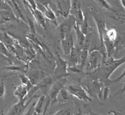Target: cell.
<instances>
[{
	"instance_id": "cell-2",
	"label": "cell",
	"mask_w": 125,
	"mask_h": 115,
	"mask_svg": "<svg viewBox=\"0 0 125 115\" xmlns=\"http://www.w3.org/2000/svg\"><path fill=\"white\" fill-rule=\"evenodd\" d=\"M55 67L54 69V76L58 79L63 78L68 76V65L65 60H63L58 53H56V58L55 60Z\"/></svg>"
},
{
	"instance_id": "cell-36",
	"label": "cell",
	"mask_w": 125,
	"mask_h": 115,
	"mask_svg": "<svg viewBox=\"0 0 125 115\" xmlns=\"http://www.w3.org/2000/svg\"><path fill=\"white\" fill-rule=\"evenodd\" d=\"M36 105V102L32 103L31 105L29 107L28 109L23 115H32L35 112V108Z\"/></svg>"
},
{
	"instance_id": "cell-16",
	"label": "cell",
	"mask_w": 125,
	"mask_h": 115,
	"mask_svg": "<svg viewBox=\"0 0 125 115\" xmlns=\"http://www.w3.org/2000/svg\"><path fill=\"white\" fill-rule=\"evenodd\" d=\"M7 2L9 5H10L11 10H12L17 18L19 20V19H21L25 22H26V19L23 15V13H22V11L21 10L19 6L17 3V2L15 1H8Z\"/></svg>"
},
{
	"instance_id": "cell-10",
	"label": "cell",
	"mask_w": 125,
	"mask_h": 115,
	"mask_svg": "<svg viewBox=\"0 0 125 115\" xmlns=\"http://www.w3.org/2000/svg\"><path fill=\"white\" fill-rule=\"evenodd\" d=\"M58 14H60L62 16L67 18L70 16L71 10V1L68 0H61V1H53Z\"/></svg>"
},
{
	"instance_id": "cell-17",
	"label": "cell",
	"mask_w": 125,
	"mask_h": 115,
	"mask_svg": "<svg viewBox=\"0 0 125 115\" xmlns=\"http://www.w3.org/2000/svg\"><path fill=\"white\" fill-rule=\"evenodd\" d=\"M28 92L29 91L27 87L25 85L21 84L17 87L14 94L17 97L19 101H22L27 97Z\"/></svg>"
},
{
	"instance_id": "cell-9",
	"label": "cell",
	"mask_w": 125,
	"mask_h": 115,
	"mask_svg": "<svg viewBox=\"0 0 125 115\" xmlns=\"http://www.w3.org/2000/svg\"><path fill=\"white\" fill-rule=\"evenodd\" d=\"M103 85L99 80L95 79L92 81L88 85L86 91L92 96H94L97 99L101 100L103 97Z\"/></svg>"
},
{
	"instance_id": "cell-38",
	"label": "cell",
	"mask_w": 125,
	"mask_h": 115,
	"mask_svg": "<svg viewBox=\"0 0 125 115\" xmlns=\"http://www.w3.org/2000/svg\"><path fill=\"white\" fill-rule=\"evenodd\" d=\"M5 93V84L3 82H1V84H0V95H1V100L4 98Z\"/></svg>"
},
{
	"instance_id": "cell-30",
	"label": "cell",
	"mask_w": 125,
	"mask_h": 115,
	"mask_svg": "<svg viewBox=\"0 0 125 115\" xmlns=\"http://www.w3.org/2000/svg\"><path fill=\"white\" fill-rule=\"evenodd\" d=\"M0 51H1V54L3 55H4L5 57L8 58V59H9L10 60H12L13 55L8 51V50L7 49V48H6L5 45L2 42L0 43Z\"/></svg>"
},
{
	"instance_id": "cell-39",
	"label": "cell",
	"mask_w": 125,
	"mask_h": 115,
	"mask_svg": "<svg viewBox=\"0 0 125 115\" xmlns=\"http://www.w3.org/2000/svg\"><path fill=\"white\" fill-rule=\"evenodd\" d=\"M50 104H51V100H50V98L48 96V98L46 99V100L45 105H44V108L42 113V115H47V111Z\"/></svg>"
},
{
	"instance_id": "cell-43",
	"label": "cell",
	"mask_w": 125,
	"mask_h": 115,
	"mask_svg": "<svg viewBox=\"0 0 125 115\" xmlns=\"http://www.w3.org/2000/svg\"><path fill=\"white\" fill-rule=\"evenodd\" d=\"M69 69L71 72H75V73H80L82 72V69L80 68H77L75 67H70Z\"/></svg>"
},
{
	"instance_id": "cell-22",
	"label": "cell",
	"mask_w": 125,
	"mask_h": 115,
	"mask_svg": "<svg viewBox=\"0 0 125 115\" xmlns=\"http://www.w3.org/2000/svg\"><path fill=\"white\" fill-rule=\"evenodd\" d=\"M46 100V95L45 94H42L40 98L38 99L37 102L36 104L35 108V112L38 114L41 115L43 113V110H44V102H45Z\"/></svg>"
},
{
	"instance_id": "cell-5",
	"label": "cell",
	"mask_w": 125,
	"mask_h": 115,
	"mask_svg": "<svg viewBox=\"0 0 125 115\" xmlns=\"http://www.w3.org/2000/svg\"><path fill=\"white\" fill-rule=\"evenodd\" d=\"M102 61H103V55L98 49L94 50L89 52V69L91 70L97 69L101 66Z\"/></svg>"
},
{
	"instance_id": "cell-25",
	"label": "cell",
	"mask_w": 125,
	"mask_h": 115,
	"mask_svg": "<svg viewBox=\"0 0 125 115\" xmlns=\"http://www.w3.org/2000/svg\"><path fill=\"white\" fill-rule=\"evenodd\" d=\"M104 37H105L109 41H111V42H114L115 43V41L118 37L117 31L114 28L108 29L105 34L104 35Z\"/></svg>"
},
{
	"instance_id": "cell-32",
	"label": "cell",
	"mask_w": 125,
	"mask_h": 115,
	"mask_svg": "<svg viewBox=\"0 0 125 115\" xmlns=\"http://www.w3.org/2000/svg\"><path fill=\"white\" fill-rule=\"evenodd\" d=\"M3 69L9 70L12 72H25V70L22 68L21 67L15 65H10L9 66H6L3 68Z\"/></svg>"
},
{
	"instance_id": "cell-1",
	"label": "cell",
	"mask_w": 125,
	"mask_h": 115,
	"mask_svg": "<svg viewBox=\"0 0 125 115\" xmlns=\"http://www.w3.org/2000/svg\"><path fill=\"white\" fill-rule=\"evenodd\" d=\"M103 71L105 77L110 80V77L118 68L125 63V55L119 59H115L114 57H110L103 63Z\"/></svg>"
},
{
	"instance_id": "cell-6",
	"label": "cell",
	"mask_w": 125,
	"mask_h": 115,
	"mask_svg": "<svg viewBox=\"0 0 125 115\" xmlns=\"http://www.w3.org/2000/svg\"><path fill=\"white\" fill-rule=\"evenodd\" d=\"M56 81L50 87L49 90V97L51 100V105H54L55 103L58 102V96L59 93L62 89H63L64 86V81L65 79L61 78Z\"/></svg>"
},
{
	"instance_id": "cell-14",
	"label": "cell",
	"mask_w": 125,
	"mask_h": 115,
	"mask_svg": "<svg viewBox=\"0 0 125 115\" xmlns=\"http://www.w3.org/2000/svg\"><path fill=\"white\" fill-rule=\"evenodd\" d=\"M1 23L8 22H19V20L17 18L12 10L10 9L1 10Z\"/></svg>"
},
{
	"instance_id": "cell-47",
	"label": "cell",
	"mask_w": 125,
	"mask_h": 115,
	"mask_svg": "<svg viewBox=\"0 0 125 115\" xmlns=\"http://www.w3.org/2000/svg\"><path fill=\"white\" fill-rule=\"evenodd\" d=\"M32 115H38V114L36 113V112H35H35L34 113V114H32Z\"/></svg>"
},
{
	"instance_id": "cell-31",
	"label": "cell",
	"mask_w": 125,
	"mask_h": 115,
	"mask_svg": "<svg viewBox=\"0 0 125 115\" xmlns=\"http://www.w3.org/2000/svg\"><path fill=\"white\" fill-rule=\"evenodd\" d=\"M70 95L71 94L70 93V92L68 91V90H64V89H62L61 91H60V92L59 93L58 96L61 97V102H65L67 101L68 100H69L70 98Z\"/></svg>"
},
{
	"instance_id": "cell-4",
	"label": "cell",
	"mask_w": 125,
	"mask_h": 115,
	"mask_svg": "<svg viewBox=\"0 0 125 115\" xmlns=\"http://www.w3.org/2000/svg\"><path fill=\"white\" fill-rule=\"evenodd\" d=\"M68 90L71 95L85 102H92V99L87 92L81 85H69Z\"/></svg>"
},
{
	"instance_id": "cell-45",
	"label": "cell",
	"mask_w": 125,
	"mask_h": 115,
	"mask_svg": "<svg viewBox=\"0 0 125 115\" xmlns=\"http://www.w3.org/2000/svg\"><path fill=\"white\" fill-rule=\"evenodd\" d=\"M74 115H83V113H82L81 109H80V108H79L78 111H77V113H76Z\"/></svg>"
},
{
	"instance_id": "cell-33",
	"label": "cell",
	"mask_w": 125,
	"mask_h": 115,
	"mask_svg": "<svg viewBox=\"0 0 125 115\" xmlns=\"http://www.w3.org/2000/svg\"><path fill=\"white\" fill-rule=\"evenodd\" d=\"M80 29H81L82 31L86 36L88 34V22H87V18H86V17H85L84 21H83V22L82 23V24L80 25Z\"/></svg>"
},
{
	"instance_id": "cell-12",
	"label": "cell",
	"mask_w": 125,
	"mask_h": 115,
	"mask_svg": "<svg viewBox=\"0 0 125 115\" xmlns=\"http://www.w3.org/2000/svg\"><path fill=\"white\" fill-rule=\"evenodd\" d=\"M61 46L65 55H69L74 45V41L72 33H69L64 39L61 40Z\"/></svg>"
},
{
	"instance_id": "cell-19",
	"label": "cell",
	"mask_w": 125,
	"mask_h": 115,
	"mask_svg": "<svg viewBox=\"0 0 125 115\" xmlns=\"http://www.w3.org/2000/svg\"><path fill=\"white\" fill-rule=\"evenodd\" d=\"M80 53H81V50L79 49L78 47L74 46L69 54L70 61L75 63L76 65L77 64L79 65Z\"/></svg>"
},
{
	"instance_id": "cell-11",
	"label": "cell",
	"mask_w": 125,
	"mask_h": 115,
	"mask_svg": "<svg viewBox=\"0 0 125 115\" xmlns=\"http://www.w3.org/2000/svg\"><path fill=\"white\" fill-rule=\"evenodd\" d=\"M23 3L25 6V7L28 8L31 11L32 16L34 17L36 21L39 25H40L44 30H46V18L44 16V14L42 13L38 9H36L35 10L32 9V8L27 3H26V1H23Z\"/></svg>"
},
{
	"instance_id": "cell-8",
	"label": "cell",
	"mask_w": 125,
	"mask_h": 115,
	"mask_svg": "<svg viewBox=\"0 0 125 115\" xmlns=\"http://www.w3.org/2000/svg\"><path fill=\"white\" fill-rule=\"evenodd\" d=\"M35 98V96L29 99L28 97H27L22 101H18L17 104L12 106L7 115H22L26 107Z\"/></svg>"
},
{
	"instance_id": "cell-23",
	"label": "cell",
	"mask_w": 125,
	"mask_h": 115,
	"mask_svg": "<svg viewBox=\"0 0 125 115\" xmlns=\"http://www.w3.org/2000/svg\"><path fill=\"white\" fill-rule=\"evenodd\" d=\"M1 42L4 44H6V45L13 46L16 42V41L9 34L4 31L3 33L1 35Z\"/></svg>"
},
{
	"instance_id": "cell-21",
	"label": "cell",
	"mask_w": 125,
	"mask_h": 115,
	"mask_svg": "<svg viewBox=\"0 0 125 115\" xmlns=\"http://www.w3.org/2000/svg\"><path fill=\"white\" fill-rule=\"evenodd\" d=\"M44 15L45 16V18L48 19L53 24H54L56 26H58L56 14L52 10V9L50 8V7L46 9V10L45 12V13H44Z\"/></svg>"
},
{
	"instance_id": "cell-44",
	"label": "cell",
	"mask_w": 125,
	"mask_h": 115,
	"mask_svg": "<svg viewBox=\"0 0 125 115\" xmlns=\"http://www.w3.org/2000/svg\"><path fill=\"white\" fill-rule=\"evenodd\" d=\"M120 3L122 6V7H123L124 9L125 10V0H124V1H120Z\"/></svg>"
},
{
	"instance_id": "cell-13",
	"label": "cell",
	"mask_w": 125,
	"mask_h": 115,
	"mask_svg": "<svg viewBox=\"0 0 125 115\" xmlns=\"http://www.w3.org/2000/svg\"><path fill=\"white\" fill-rule=\"evenodd\" d=\"M29 79L34 86L37 85L45 77V73L40 70H31L29 72L27 75Z\"/></svg>"
},
{
	"instance_id": "cell-20",
	"label": "cell",
	"mask_w": 125,
	"mask_h": 115,
	"mask_svg": "<svg viewBox=\"0 0 125 115\" xmlns=\"http://www.w3.org/2000/svg\"><path fill=\"white\" fill-rule=\"evenodd\" d=\"M112 12L113 13L111 16L112 18L121 23H125V10L124 9L118 11L114 9Z\"/></svg>"
},
{
	"instance_id": "cell-27",
	"label": "cell",
	"mask_w": 125,
	"mask_h": 115,
	"mask_svg": "<svg viewBox=\"0 0 125 115\" xmlns=\"http://www.w3.org/2000/svg\"><path fill=\"white\" fill-rule=\"evenodd\" d=\"M89 50L82 49L81 50V53H80V63L79 66L80 67V69L83 70L84 66L87 61V58H88L89 55Z\"/></svg>"
},
{
	"instance_id": "cell-26",
	"label": "cell",
	"mask_w": 125,
	"mask_h": 115,
	"mask_svg": "<svg viewBox=\"0 0 125 115\" xmlns=\"http://www.w3.org/2000/svg\"><path fill=\"white\" fill-rule=\"evenodd\" d=\"M25 55H26L27 61H31L34 59L36 58V51L33 46L31 45L28 48L25 49Z\"/></svg>"
},
{
	"instance_id": "cell-29",
	"label": "cell",
	"mask_w": 125,
	"mask_h": 115,
	"mask_svg": "<svg viewBox=\"0 0 125 115\" xmlns=\"http://www.w3.org/2000/svg\"><path fill=\"white\" fill-rule=\"evenodd\" d=\"M14 46L16 51V58L19 60H21L23 55H25V49L21 46L16 41L14 43Z\"/></svg>"
},
{
	"instance_id": "cell-42",
	"label": "cell",
	"mask_w": 125,
	"mask_h": 115,
	"mask_svg": "<svg viewBox=\"0 0 125 115\" xmlns=\"http://www.w3.org/2000/svg\"><path fill=\"white\" fill-rule=\"evenodd\" d=\"M125 77V69H124L123 73H122L119 76H118L117 78H116L115 79H114V80L111 81V82L112 83H118L120 81H121L122 79H123Z\"/></svg>"
},
{
	"instance_id": "cell-7",
	"label": "cell",
	"mask_w": 125,
	"mask_h": 115,
	"mask_svg": "<svg viewBox=\"0 0 125 115\" xmlns=\"http://www.w3.org/2000/svg\"><path fill=\"white\" fill-rule=\"evenodd\" d=\"M58 79L55 76L45 77L37 85L34 86L32 89L29 91V92L31 95H34L39 90H42L43 92H45L47 88L50 86H51Z\"/></svg>"
},
{
	"instance_id": "cell-37",
	"label": "cell",
	"mask_w": 125,
	"mask_h": 115,
	"mask_svg": "<svg viewBox=\"0 0 125 115\" xmlns=\"http://www.w3.org/2000/svg\"><path fill=\"white\" fill-rule=\"evenodd\" d=\"M36 8L40 11H41L42 13L43 14L45 13V12L46 10V8L41 3V2H39V1H36Z\"/></svg>"
},
{
	"instance_id": "cell-18",
	"label": "cell",
	"mask_w": 125,
	"mask_h": 115,
	"mask_svg": "<svg viewBox=\"0 0 125 115\" xmlns=\"http://www.w3.org/2000/svg\"><path fill=\"white\" fill-rule=\"evenodd\" d=\"M9 34L11 36L14 38V40H15L22 47L23 49H27L31 45L30 42L29 41V40L26 36H18V35H17L13 33Z\"/></svg>"
},
{
	"instance_id": "cell-28",
	"label": "cell",
	"mask_w": 125,
	"mask_h": 115,
	"mask_svg": "<svg viewBox=\"0 0 125 115\" xmlns=\"http://www.w3.org/2000/svg\"><path fill=\"white\" fill-rule=\"evenodd\" d=\"M19 78L20 79L21 83L23 85H25L26 87H27L28 91H29L31 89H32L33 87L34 86L32 84L31 82L29 80L27 76L22 73V74H20L19 75Z\"/></svg>"
},
{
	"instance_id": "cell-3",
	"label": "cell",
	"mask_w": 125,
	"mask_h": 115,
	"mask_svg": "<svg viewBox=\"0 0 125 115\" xmlns=\"http://www.w3.org/2000/svg\"><path fill=\"white\" fill-rule=\"evenodd\" d=\"M76 23L75 18L70 15L62 22L59 26L61 40L64 39L67 35L71 33L73 28H74L76 26Z\"/></svg>"
},
{
	"instance_id": "cell-41",
	"label": "cell",
	"mask_w": 125,
	"mask_h": 115,
	"mask_svg": "<svg viewBox=\"0 0 125 115\" xmlns=\"http://www.w3.org/2000/svg\"><path fill=\"white\" fill-rule=\"evenodd\" d=\"M110 94V89L109 87L105 86L103 88V99L105 100L109 97Z\"/></svg>"
},
{
	"instance_id": "cell-46",
	"label": "cell",
	"mask_w": 125,
	"mask_h": 115,
	"mask_svg": "<svg viewBox=\"0 0 125 115\" xmlns=\"http://www.w3.org/2000/svg\"><path fill=\"white\" fill-rule=\"evenodd\" d=\"M125 92V83L123 85V88H122V89L121 90V93H124Z\"/></svg>"
},
{
	"instance_id": "cell-34",
	"label": "cell",
	"mask_w": 125,
	"mask_h": 115,
	"mask_svg": "<svg viewBox=\"0 0 125 115\" xmlns=\"http://www.w3.org/2000/svg\"><path fill=\"white\" fill-rule=\"evenodd\" d=\"M26 17H27V22L28 23L31 33L36 35V29H35L34 22L32 21V20H31V18L28 16V14H26Z\"/></svg>"
},
{
	"instance_id": "cell-15",
	"label": "cell",
	"mask_w": 125,
	"mask_h": 115,
	"mask_svg": "<svg viewBox=\"0 0 125 115\" xmlns=\"http://www.w3.org/2000/svg\"><path fill=\"white\" fill-rule=\"evenodd\" d=\"M76 32L77 43H78V48L82 50L83 47L85 43L86 36L82 31L80 28V25L76 23V25L73 28Z\"/></svg>"
},
{
	"instance_id": "cell-24",
	"label": "cell",
	"mask_w": 125,
	"mask_h": 115,
	"mask_svg": "<svg viewBox=\"0 0 125 115\" xmlns=\"http://www.w3.org/2000/svg\"><path fill=\"white\" fill-rule=\"evenodd\" d=\"M71 5L70 15L76 18L79 10L81 9V5L78 1H71Z\"/></svg>"
},
{
	"instance_id": "cell-40",
	"label": "cell",
	"mask_w": 125,
	"mask_h": 115,
	"mask_svg": "<svg viewBox=\"0 0 125 115\" xmlns=\"http://www.w3.org/2000/svg\"><path fill=\"white\" fill-rule=\"evenodd\" d=\"M53 115H71V112L68 110L61 109L56 112Z\"/></svg>"
},
{
	"instance_id": "cell-35",
	"label": "cell",
	"mask_w": 125,
	"mask_h": 115,
	"mask_svg": "<svg viewBox=\"0 0 125 115\" xmlns=\"http://www.w3.org/2000/svg\"><path fill=\"white\" fill-rule=\"evenodd\" d=\"M97 2H99V3H100L101 5H102L104 8L106 9H108L109 10H111V11L114 10V9H112V6L110 5V4H109L108 2L105 1H99Z\"/></svg>"
}]
</instances>
